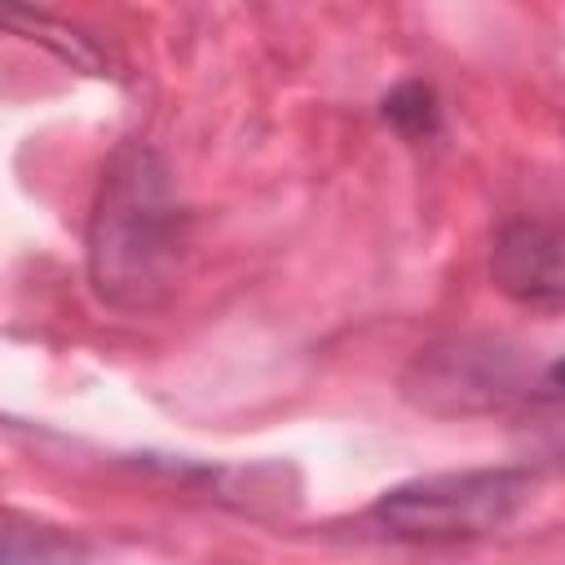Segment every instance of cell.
Wrapping results in <instances>:
<instances>
[{
  "label": "cell",
  "mask_w": 565,
  "mask_h": 565,
  "mask_svg": "<svg viewBox=\"0 0 565 565\" xmlns=\"http://www.w3.org/2000/svg\"><path fill=\"white\" fill-rule=\"evenodd\" d=\"M177 260V203L146 150L119 154L93 221V278L119 305H146Z\"/></svg>",
  "instance_id": "cell-1"
},
{
  "label": "cell",
  "mask_w": 565,
  "mask_h": 565,
  "mask_svg": "<svg viewBox=\"0 0 565 565\" xmlns=\"http://www.w3.org/2000/svg\"><path fill=\"white\" fill-rule=\"evenodd\" d=\"M525 494L530 477L516 468L433 472L380 494L371 503V521L397 539H477L508 525Z\"/></svg>",
  "instance_id": "cell-2"
},
{
  "label": "cell",
  "mask_w": 565,
  "mask_h": 565,
  "mask_svg": "<svg viewBox=\"0 0 565 565\" xmlns=\"http://www.w3.org/2000/svg\"><path fill=\"white\" fill-rule=\"evenodd\" d=\"M494 278L525 305H565V230L512 225L494 247Z\"/></svg>",
  "instance_id": "cell-3"
},
{
  "label": "cell",
  "mask_w": 565,
  "mask_h": 565,
  "mask_svg": "<svg viewBox=\"0 0 565 565\" xmlns=\"http://www.w3.org/2000/svg\"><path fill=\"white\" fill-rule=\"evenodd\" d=\"M384 115H388L402 132H411V137L433 132V124H437V106H433V93H428L424 84H402V88H393V93L384 97Z\"/></svg>",
  "instance_id": "cell-4"
},
{
  "label": "cell",
  "mask_w": 565,
  "mask_h": 565,
  "mask_svg": "<svg viewBox=\"0 0 565 565\" xmlns=\"http://www.w3.org/2000/svg\"><path fill=\"white\" fill-rule=\"evenodd\" d=\"M547 384H552V388H561V393H565V358H556V362H552V366H547Z\"/></svg>",
  "instance_id": "cell-5"
}]
</instances>
